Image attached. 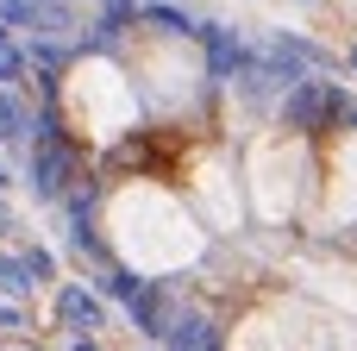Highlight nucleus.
<instances>
[{
    "instance_id": "f257e3e1",
    "label": "nucleus",
    "mask_w": 357,
    "mask_h": 351,
    "mask_svg": "<svg viewBox=\"0 0 357 351\" xmlns=\"http://www.w3.org/2000/svg\"><path fill=\"white\" fill-rule=\"evenodd\" d=\"M31 138H38V151H31V195H38V201H63V195H69V176H75V157H69V144H63L50 107L31 113Z\"/></svg>"
},
{
    "instance_id": "f03ea898",
    "label": "nucleus",
    "mask_w": 357,
    "mask_h": 351,
    "mask_svg": "<svg viewBox=\"0 0 357 351\" xmlns=\"http://www.w3.org/2000/svg\"><path fill=\"white\" fill-rule=\"evenodd\" d=\"M345 88L339 82H320V75H307V82H295L289 94H282V119L295 126V132H326L333 119H345Z\"/></svg>"
},
{
    "instance_id": "7ed1b4c3",
    "label": "nucleus",
    "mask_w": 357,
    "mask_h": 351,
    "mask_svg": "<svg viewBox=\"0 0 357 351\" xmlns=\"http://www.w3.org/2000/svg\"><path fill=\"white\" fill-rule=\"evenodd\" d=\"M195 38H201V50H207V82H238V75L251 69V57H257L226 19H201Z\"/></svg>"
},
{
    "instance_id": "20e7f679",
    "label": "nucleus",
    "mask_w": 357,
    "mask_h": 351,
    "mask_svg": "<svg viewBox=\"0 0 357 351\" xmlns=\"http://www.w3.org/2000/svg\"><path fill=\"white\" fill-rule=\"evenodd\" d=\"M56 320L75 327V333H100V327H107V301H100L94 289H82V283H63V289H56Z\"/></svg>"
},
{
    "instance_id": "39448f33",
    "label": "nucleus",
    "mask_w": 357,
    "mask_h": 351,
    "mask_svg": "<svg viewBox=\"0 0 357 351\" xmlns=\"http://www.w3.org/2000/svg\"><path fill=\"white\" fill-rule=\"evenodd\" d=\"M63 214H69V245L82 257H107L100 239H94V188H69L63 195Z\"/></svg>"
},
{
    "instance_id": "423d86ee",
    "label": "nucleus",
    "mask_w": 357,
    "mask_h": 351,
    "mask_svg": "<svg viewBox=\"0 0 357 351\" xmlns=\"http://www.w3.org/2000/svg\"><path fill=\"white\" fill-rule=\"evenodd\" d=\"M163 351H220V333H213L207 314H169Z\"/></svg>"
},
{
    "instance_id": "0eeeda50",
    "label": "nucleus",
    "mask_w": 357,
    "mask_h": 351,
    "mask_svg": "<svg viewBox=\"0 0 357 351\" xmlns=\"http://www.w3.org/2000/svg\"><path fill=\"white\" fill-rule=\"evenodd\" d=\"M126 314L138 320V333H144V339H157V345H163V333H169V308H163V289H157V283H144V289L132 295V308H126Z\"/></svg>"
},
{
    "instance_id": "6e6552de",
    "label": "nucleus",
    "mask_w": 357,
    "mask_h": 351,
    "mask_svg": "<svg viewBox=\"0 0 357 351\" xmlns=\"http://www.w3.org/2000/svg\"><path fill=\"white\" fill-rule=\"evenodd\" d=\"M138 19H144V25H157V31H169V38H195V31H201V19H195V13H182V6H169V0L138 6Z\"/></svg>"
},
{
    "instance_id": "1a4fd4ad",
    "label": "nucleus",
    "mask_w": 357,
    "mask_h": 351,
    "mask_svg": "<svg viewBox=\"0 0 357 351\" xmlns=\"http://www.w3.org/2000/svg\"><path fill=\"white\" fill-rule=\"evenodd\" d=\"M19 138H31V113L13 88H0V144H19Z\"/></svg>"
},
{
    "instance_id": "9d476101",
    "label": "nucleus",
    "mask_w": 357,
    "mask_h": 351,
    "mask_svg": "<svg viewBox=\"0 0 357 351\" xmlns=\"http://www.w3.org/2000/svg\"><path fill=\"white\" fill-rule=\"evenodd\" d=\"M38 283H31V270H25V257L19 251H0V295L6 301H19V295H31Z\"/></svg>"
},
{
    "instance_id": "9b49d317",
    "label": "nucleus",
    "mask_w": 357,
    "mask_h": 351,
    "mask_svg": "<svg viewBox=\"0 0 357 351\" xmlns=\"http://www.w3.org/2000/svg\"><path fill=\"white\" fill-rule=\"evenodd\" d=\"M138 289H144V283H138L132 270H119V264L94 283V295H100V301H119V308H132V295H138Z\"/></svg>"
},
{
    "instance_id": "f8f14e48",
    "label": "nucleus",
    "mask_w": 357,
    "mask_h": 351,
    "mask_svg": "<svg viewBox=\"0 0 357 351\" xmlns=\"http://www.w3.org/2000/svg\"><path fill=\"white\" fill-rule=\"evenodd\" d=\"M25 69H31V63H25V44L13 38V44L0 50V88H19V82H25Z\"/></svg>"
},
{
    "instance_id": "ddd939ff",
    "label": "nucleus",
    "mask_w": 357,
    "mask_h": 351,
    "mask_svg": "<svg viewBox=\"0 0 357 351\" xmlns=\"http://www.w3.org/2000/svg\"><path fill=\"white\" fill-rule=\"evenodd\" d=\"M19 257H25V270H31V283H56V257H50L44 245H25Z\"/></svg>"
},
{
    "instance_id": "4468645a",
    "label": "nucleus",
    "mask_w": 357,
    "mask_h": 351,
    "mask_svg": "<svg viewBox=\"0 0 357 351\" xmlns=\"http://www.w3.org/2000/svg\"><path fill=\"white\" fill-rule=\"evenodd\" d=\"M19 327H25V314H19L13 301H0V333H19Z\"/></svg>"
},
{
    "instance_id": "2eb2a0df",
    "label": "nucleus",
    "mask_w": 357,
    "mask_h": 351,
    "mask_svg": "<svg viewBox=\"0 0 357 351\" xmlns=\"http://www.w3.org/2000/svg\"><path fill=\"white\" fill-rule=\"evenodd\" d=\"M0 232H13V207L6 201H0Z\"/></svg>"
},
{
    "instance_id": "dca6fc26",
    "label": "nucleus",
    "mask_w": 357,
    "mask_h": 351,
    "mask_svg": "<svg viewBox=\"0 0 357 351\" xmlns=\"http://www.w3.org/2000/svg\"><path fill=\"white\" fill-rule=\"evenodd\" d=\"M6 188H13V170H6V163H0V195H6Z\"/></svg>"
},
{
    "instance_id": "f3484780",
    "label": "nucleus",
    "mask_w": 357,
    "mask_h": 351,
    "mask_svg": "<svg viewBox=\"0 0 357 351\" xmlns=\"http://www.w3.org/2000/svg\"><path fill=\"white\" fill-rule=\"evenodd\" d=\"M69 351H100V345H94V339H75V345H69Z\"/></svg>"
},
{
    "instance_id": "a211bd4d",
    "label": "nucleus",
    "mask_w": 357,
    "mask_h": 351,
    "mask_svg": "<svg viewBox=\"0 0 357 351\" xmlns=\"http://www.w3.org/2000/svg\"><path fill=\"white\" fill-rule=\"evenodd\" d=\"M345 126H357V100H351V107H345Z\"/></svg>"
},
{
    "instance_id": "6ab92c4d",
    "label": "nucleus",
    "mask_w": 357,
    "mask_h": 351,
    "mask_svg": "<svg viewBox=\"0 0 357 351\" xmlns=\"http://www.w3.org/2000/svg\"><path fill=\"white\" fill-rule=\"evenodd\" d=\"M6 44H13V31H6V25H0V50H6Z\"/></svg>"
},
{
    "instance_id": "aec40b11",
    "label": "nucleus",
    "mask_w": 357,
    "mask_h": 351,
    "mask_svg": "<svg viewBox=\"0 0 357 351\" xmlns=\"http://www.w3.org/2000/svg\"><path fill=\"white\" fill-rule=\"evenodd\" d=\"M345 63H351V69H357V44H351V57H345Z\"/></svg>"
},
{
    "instance_id": "412c9836",
    "label": "nucleus",
    "mask_w": 357,
    "mask_h": 351,
    "mask_svg": "<svg viewBox=\"0 0 357 351\" xmlns=\"http://www.w3.org/2000/svg\"><path fill=\"white\" fill-rule=\"evenodd\" d=\"M307 6H314V0H307Z\"/></svg>"
}]
</instances>
